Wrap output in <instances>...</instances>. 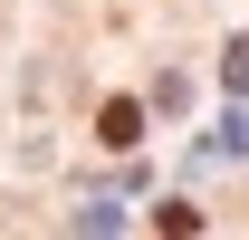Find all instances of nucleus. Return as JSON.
I'll return each instance as SVG.
<instances>
[{"mask_svg":"<svg viewBox=\"0 0 249 240\" xmlns=\"http://www.w3.org/2000/svg\"><path fill=\"white\" fill-rule=\"evenodd\" d=\"M154 231H163V240H201V211H192V202H163Z\"/></svg>","mask_w":249,"mask_h":240,"instance_id":"2","label":"nucleus"},{"mask_svg":"<svg viewBox=\"0 0 249 240\" xmlns=\"http://www.w3.org/2000/svg\"><path fill=\"white\" fill-rule=\"evenodd\" d=\"M220 77H230V87H240V96H249V29H240V39H230V58H220Z\"/></svg>","mask_w":249,"mask_h":240,"instance_id":"3","label":"nucleus"},{"mask_svg":"<svg viewBox=\"0 0 249 240\" xmlns=\"http://www.w3.org/2000/svg\"><path fill=\"white\" fill-rule=\"evenodd\" d=\"M96 135H106L115 154H134L144 144V106H134V96H106V106H96Z\"/></svg>","mask_w":249,"mask_h":240,"instance_id":"1","label":"nucleus"}]
</instances>
